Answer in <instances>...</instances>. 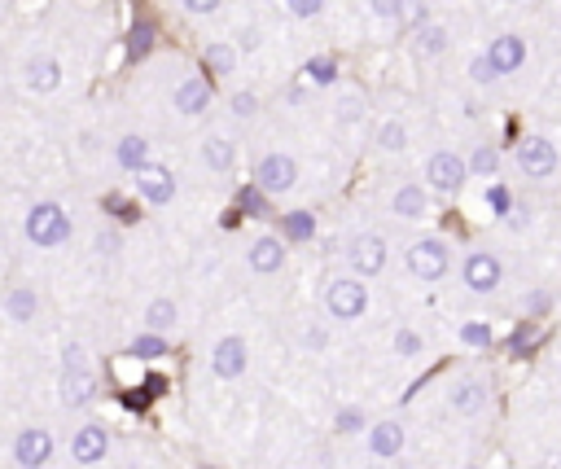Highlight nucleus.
Instances as JSON below:
<instances>
[{
    "mask_svg": "<svg viewBox=\"0 0 561 469\" xmlns=\"http://www.w3.org/2000/svg\"><path fill=\"white\" fill-rule=\"evenodd\" d=\"M27 241L40 246V250H53V246H67L70 241V215L58 206V202H35L27 211Z\"/></svg>",
    "mask_w": 561,
    "mask_h": 469,
    "instance_id": "obj_1",
    "label": "nucleus"
},
{
    "mask_svg": "<svg viewBox=\"0 0 561 469\" xmlns=\"http://www.w3.org/2000/svg\"><path fill=\"white\" fill-rule=\"evenodd\" d=\"M403 264H408V272H412L417 281L434 285V281H443L448 268H452V246H448L443 237H417V241L408 246Z\"/></svg>",
    "mask_w": 561,
    "mask_h": 469,
    "instance_id": "obj_2",
    "label": "nucleus"
},
{
    "mask_svg": "<svg viewBox=\"0 0 561 469\" xmlns=\"http://www.w3.org/2000/svg\"><path fill=\"white\" fill-rule=\"evenodd\" d=\"M325 311H330L333 320H342V325L360 320L364 311H368V285H364L360 276H333L330 285H325Z\"/></svg>",
    "mask_w": 561,
    "mask_h": 469,
    "instance_id": "obj_3",
    "label": "nucleus"
},
{
    "mask_svg": "<svg viewBox=\"0 0 561 469\" xmlns=\"http://www.w3.org/2000/svg\"><path fill=\"white\" fill-rule=\"evenodd\" d=\"M461 281L469 294H495L504 281V264L495 259L492 250H469L461 259Z\"/></svg>",
    "mask_w": 561,
    "mask_h": 469,
    "instance_id": "obj_4",
    "label": "nucleus"
},
{
    "mask_svg": "<svg viewBox=\"0 0 561 469\" xmlns=\"http://www.w3.org/2000/svg\"><path fill=\"white\" fill-rule=\"evenodd\" d=\"M426 180L434 194L452 198V194H461V185L469 180V163H465L461 154H452V149H434L426 163Z\"/></svg>",
    "mask_w": 561,
    "mask_h": 469,
    "instance_id": "obj_5",
    "label": "nucleus"
},
{
    "mask_svg": "<svg viewBox=\"0 0 561 469\" xmlns=\"http://www.w3.org/2000/svg\"><path fill=\"white\" fill-rule=\"evenodd\" d=\"M246 365H250V347H246L241 334H224L211 347V373H215L220 382H237V377L246 373Z\"/></svg>",
    "mask_w": 561,
    "mask_h": 469,
    "instance_id": "obj_6",
    "label": "nucleus"
},
{
    "mask_svg": "<svg viewBox=\"0 0 561 469\" xmlns=\"http://www.w3.org/2000/svg\"><path fill=\"white\" fill-rule=\"evenodd\" d=\"M298 180V163L290 154H264L259 158V167H255V185L264 189L267 198H276V194H290Z\"/></svg>",
    "mask_w": 561,
    "mask_h": 469,
    "instance_id": "obj_7",
    "label": "nucleus"
},
{
    "mask_svg": "<svg viewBox=\"0 0 561 469\" xmlns=\"http://www.w3.org/2000/svg\"><path fill=\"white\" fill-rule=\"evenodd\" d=\"M518 167H522V176H530V180H548V176L557 171V145L544 140V136H527V140L518 145Z\"/></svg>",
    "mask_w": 561,
    "mask_h": 469,
    "instance_id": "obj_8",
    "label": "nucleus"
},
{
    "mask_svg": "<svg viewBox=\"0 0 561 469\" xmlns=\"http://www.w3.org/2000/svg\"><path fill=\"white\" fill-rule=\"evenodd\" d=\"M14 461L23 469H44L53 461V435H49L44 426L18 430V438H14Z\"/></svg>",
    "mask_w": 561,
    "mask_h": 469,
    "instance_id": "obj_9",
    "label": "nucleus"
},
{
    "mask_svg": "<svg viewBox=\"0 0 561 469\" xmlns=\"http://www.w3.org/2000/svg\"><path fill=\"white\" fill-rule=\"evenodd\" d=\"M347 259H351V276L368 281V276H377V272L386 268V241H382L377 233H360L356 241H351Z\"/></svg>",
    "mask_w": 561,
    "mask_h": 469,
    "instance_id": "obj_10",
    "label": "nucleus"
},
{
    "mask_svg": "<svg viewBox=\"0 0 561 469\" xmlns=\"http://www.w3.org/2000/svg\"><path fill=\"white\" fill-rule=\"evenodd\" d=\"M105 452H110V435H105V426H101V421L79 426L75 438H70V461H75V465H97Z\"/></svg>",
    "mask_w": 561,
    "mask_h": 469,
    "instance_id": "obj_11",
    "label": "nucleus"
},
{
    "mask_svg": "<svg viewBox=\"0 0 561 469\" xmlns=\"http://www.w3.org/2000/svg\"><path fill=\"white\" fill-rule=\"evenodd\" d=\"M171 101H176V110H180L185 119H202V114L211 110V84H206L202 75H189V79L176 84Z\"/></svg>",
    "mask_w": 561,
    "mask_h": 469,
    "instance_id": "obj_12",
    "label": "nucleus"
},
{
    "mask_svg": "<svg viewBox=\"0 0 561 469\" xmlns=\"http://www.w3.org/2000/svg\"><path fill=\"white\" fill-rule=\"evenodd\" d=\"M136 194L149 202V206H167V202L176 198V176L167 167H154V163H149V167L136 171Z\"/></svg>",
    "mask_w": 561,
    "mask_h": 469,
    "instance_id": "obj_13",
    "label": "nucleus"
},
{
    "mask_svg": "<svg viewBox=\"0 0 561 469\" xmlns=\"http://www.w3.org/2000/svg\"><path fill=\"white\" fill-rule=\"evenodd\" d=\"M448 403H452L461 417H478V412L492 403V391H487L483 377H461V382L448 391Z\"/></svg>",
    "mask_w": 561,
    "mask_h": 469,
    "instance_id": "obj_14",
    "label": "nucleus"
},
{
    "mask_svg": "<svg viewBox=\"0 0 561 469\" xmlns=\"http://www.w3.org/2000/svg\"><path fill=\"white\" fill-rule=\"evenodd\" d=\"M23 79H27V88H32V93L49 97V93H58V88H62V62H58V58H49V53H40V58H32V62L23 67Z\"/></svg>",
    "mask_w": 561,
    "mask_h": 469,
    "instance_id": "obj_15",
    "label": "nucleus"
},
{
    "mask_svg": "<svg viewBox=\"0 0 561 469\" xmlns=\"http://www.w3.org/2000/svg\"><path fill=\"white\" fill-rule=\"evenodd\" d=\"M250 268L255 272H264V276H272V272H281L285 268V237H276V233H264V237H255L250 241Z\"/></svg>",
    "mask_w": 561,
    "mask_h": 469,
    "instance_id": "obj_16",
    "label": "nucleus"
},
{
    "mask_svg": "<svg viewBox=\"0 0 561 469\" xmlns=\"http://www.w3.org/2000/svg\"><path fill=\"white\" fill-rule=\"evenodd\" d=\"M487 58H492V67L500 70V75H513V70L527 62V40H522V35H513V32L495 35L492 49H487Z\"/></svg>",
    "mask_w": 561,
    "mask_h": 469,
    "instance_id": "obj_17",
    "label": "nucleus"
},
{
    "mask_svg": "<svg viewBox=\"0 0 561 469\" xmlns=\"http://www.w3.org/2000/svg\"><path fill=\"white\" fill-rule=\"evenodd\" d=\"M368 452L377 461H395L403 452V426L399 421H373L368 426Z\"/></svg>",
    "mask_w": 561,
    "mask_h": 469,
    "instance_id": "obj_18",
    "label": "nucleus"
},
{
    "mask_svg": "<svg viewBox=\"0 0 561 469\" xmlns=\"http://www.w3.org/2000/svg\"><path fill=\"white\" fill-rule=\"evenodd\" d=\"M62 403L67 408H88L93 403V395H97V382H93V373L84 369H62Z\"/></svg>",
    "mask_w": 561,
    "mask_h": 469,
    "instance_id": "obj_19",
    "label": "nucleus"
},
{
    "mask_svg": "<svg viewBox=\"0 0 561 469\" xmlns=\"http://www.w3.org/2000/svg\"><path fill=\"white\" fill-rule=\"evenodd\" d=\"M391 211L399 220H426L430 215V194L421 185H399L395 198H391Z\"/></svg>",
    "mask_w": 561,
    "mask_h": 469,
    "instance_id": "obj_20",
    "label": "nucleus"
},
{
    "mask_svg": "<svg viewBox=\"0 0 561 469\" xmlns=\"http://www.w3.org/2000/svg\"><path fill=\"white\" fill-rule=\"evenodd\" d=\"M114 163L119 167H128V171H140V167H149V140L145 136H119V145H114Z\"/></svg>",
    "mask_w": 561,
    "mask_h": 469,
    "instance_id": "obj_21",
    "label": "nucleus"
},
{
    "mask_svg": "<svg viewBox=\"0 0 561 469\" xmlns=\"http://www.w3.org/2000/svg\"><path fill=\"white\" fill-rule=\"evenodd\" d=\"M202 163L211 171H220V176H229L232 163H237V149H232L229 136H206L202 140Z\"/></svg>",
    "mask_w": 561,
    "mask_h": 469,
    "instance_id": "obj_22",
    "label": "nucleus"
},
{
    "mask_svg": "<svg viewBox=\"0 0 561 469\" xmlns=\"http://www.w3.org/2000/svg\"><path fill=\"white\" fill-rule=\"evenodd\" d=\"M35 307H40V299H35V290H27V285L9 290V299H5L9 320H18V325H32V320H35Z\"/></svg>",
    "mask_w": 561,
    "mask_h": 469,
    "instance_id": "obj_23",
    "label": "nucleus"
},
{
    "mask_svg": "<svg viewBox=\"0 0 561 469\" xmlns=\"http://www.w3.org/2000/svg\"><path fill=\"white\" fill-rule=\"evenodd\" d=\"M176 302L171 299H154L149 307H145V334H167L171 325H176Z\"/></svg>",
    "mask_w": 561,
    "mask_h": 469,
    "instance_id": "obj_24",
    "label": "nucleus"
},
{
    "mask_svg": "<svg viewBox=\"0 0 561 469\" xmlns=\"http://www.w3.org/2000/svg\"><path fill=\"white\" fill-rule=\"evenodd\" d=\"M448 44H452V40H448V27H439V23H430V27L417 32V53H421V58H443Z\"/></svg>",
    "mask_w": 561,
    "mask_h": 469,
    "instance_id": "obj_25",
    "label": "nucleus"
},
{
    "mask_svg": "<svg viewBox=\"0 0 561 469\" xmlns=\"http://www.w3.org/2000/svg\"><path fill=\"white\" fill-rule=\"evenodd\" d=\"M206 70H211V75H232V70H237V49H232L229 40L206 44Z\"/></svg>",
    "mask_w": 561,
    "mask_h": 469,
    "instance_id": "obj_26",
    "label": "nucleus"
},
{
    "mask_svg": "<svg viewBox=\"0 0 561 469\" xmlns=\"http://www.w3.org/2000/svg\"><path fill=\"white\" fill-rule=\"evenodd\" d=\"M377 149H386V154H403V149H408V128H403V119H386V123L377 128Z\"/></svg>",
    "mask_w": 561,
    "mask_h": 469,
    "instance_id": "obj_27",
    "label": "nucleus"
},
{
    "mask_svg": "<svg viewBox=\"0 0 561 469\" xmlns=\"http://www.w3.org/2000/svg\"><path fill=\"white\" fill-rule=\"evenodd\" d=\"M285 237L290 241H312L316 237V215L312 211H290L285 215Z\"/></svg>",
    "mask_w": 561,
    "mask_h": 469,
    "instance_id": "obj_28",
    "label": "nucleus"
},
{
    "mask_svg": "<svg viewBox=\"0 0 561 469\" xmlns=\"http://www.w3.org/2000/svg\"><path fill=\"white\" fill-rule=\"evenodd\" d=\"M132 356L136 360H158V356H167V334H140L132 342Z\"/></svg>",
    "mask_w": 561,
    "mask_h": 469,
    "instance_id": "obj_29",
    "label": "nucleus"
},
{
    "mask_svg": "<svg viewBox=\"0 0 561 469\" xmlns=\"http://www.w3.org/2000/svg\"><path fill=\"white\" fill-rule=\"evenodd\" d=\"M469 79H474L478 88H492L495 79H500V70L492 67V58H487V53H474V58H469Z\"/></svg>",
    "mask_w": 561,
    "mask_h": 469,
    "instance_id": "obj_30",
    "label": "nucleus"
},
{
    "mask_svg": "<svg viewBox=\"0 0 561 469\" xmlns=\"http://www.w3.org/2000/svg\"><path fill=\"white\" fill-rule=\"evenodd\" d=\"M461 342H465V347L487 351V347H492V325H487V320H465V325H461Z\"/></svg>",
    "mask_w": 561,
    "mask_h": 469,
    "instance_id": "obj_31",
    "label": "nucleus"
},
{
    "mask_svg": "<svg viewBox=\"0 0 561 469\" xmlns=\"http://www.w3.org/2000/svg\"><path fill=\"white\" fill-rule=\"evenodd\" d=\"M307 75H312V84H321V88H330L333 79H338V62H333V58H325V53H321V58H312V62H307Z\"/></svg>",
    "mask_w": 561,
    "mask_h": 469,
    "instance_id": "obj_32",
    "label": "nucleus"
},
{
    "mask_svg": "<svg viewBox=\"0 0 561 469\" xmlns=\"http://www.w3.org/2000/svg\"><path fill=\"white\" fill-rule=\"evenodd\" d=\"M237 206H241V215H264L267 211V194L259 185H250V189H241L237 194Z\"/></svg>",
    "mask_w": 561,
    "mask_h": 469,
    "instance_id": "obj_33",
    "label": "nucleus"
},
{
    "mask_svg": "<svg viewBox=\"0 0 561 469\" xmlns=\"http://www.w3.org/2000/svg\"><path fill=\"white\" fill-rule=\"evenodd\" d=\"M495 167H500V158H495L492 145H478V149L469 154V171H474V176H495Z\"/></svg>",
    "mask_w": 561,
    "mask_h": 469,
    "instance_id": "obj_34",
    "label": "nucleus"
},
{
    "mask_svg": "<svg viewBox=\"0 0 561 469\" xmlns=\"http://www.w3.org/2000/svg\"><path fill=\"white\" fill-rule=\"evenodd\" d=\"M399 23H408L412 32L430 27V5L426 0H403V18H399Z\"/></svg>",
    "mask_w": 561,
    "mask_h": 469,
    "instance_id": "obj_35",
    "label": "nucleus"
},
{
    "mask_svg": "<svg viewBox=\"0 0 561 469\" xmlns=\"http://www.w3.org/2000/svg\"><path fill=\"white\" fill-rule=\"evenodd\" d=\"M360 114H364V97H360V93H347V97L338 101V123H347V128H351V123H360Z\"/></svg>",
    "mask_w": 561,
    "mask_h": 469,
    "instance_id": "obj_36",
    "label": "nucleus"
},
{
    "mask_svg": "<svg viewBox=\"0 0 561 469\" xmlns=\"http://www.w3.org/2000/svg\"><path fill=\"white\" fill-rule=\"evenodd\" d=\"M364 426H368V421H364L360 408H342V412L333 417V430H338V435H356V430H364Z\"/></svg>",
    "mask_w": 561,
    "mask_h": 469,
    "instance_id": "obj_37",
    "label": "nucleus"
},
{
    "mask_svg": "<svg viewBox=\"0 0 561 469\" xmlns=\"http://www.w3.org/2000/svg\"><path fill=\"white\" fill-rule=\"evenodd\" d=\"M229 110L237 114V119H255V114H259V97H255V93H232Z\"/></svg>",
    "mask_w": 561,
    "mask_h": 469,
    "instance_id": "obj_38",
    "label": "nucleus"
},
{
    "mask_svg": "<svg viewBox=\"0 0 561 469\" xmlns=\"http://www.w3.org/2000/svg\"><path fill=\"white\" fill-rule=\"evenodd\" d=\"M395 356H403V360L421 356V334H417V329H399L395 334Z\"/></svg>",
    "mask_w": 561,
    "mask_h": 469,
    "instance_id": "obj_39",
    "label": "nucleus"
},
{
    "mask_svg": "<svg viewBox=\"0 0 561 469\" xmlns=\"http://www.w3.org/2000/svg\"><path fill=\"white\" fill-rule=\"evenodd\" d=\"M62 369H84V373H93V356L79 347V342H70L67 351H62Z\"/></svg>",
    "mask_w": 561,
    "mask_h": 469,
    "instance_id": "obj_40",
    "label": "nucleus"
},
{
    "mask_svg": "<svg viewBox=\"0 0 561 469\" xmlns=\"http://www.w3.org/2000/svg\"><path fill=\"white\" fill-rule=\"evenodd\" d=\"M368 9H373V18H382V23H399V18H403V0H368Z\"/></svg>",
    "mask_w": 561,
    "mask_h": 469,
    "instance_id": "obj_41",
    "label": "nucleus"
},
{
    "mask_svg": "<svg viewBox=\"0 0 561 469\" xmlns=\"http://www.w3.org/2000/svg\"><path fill=\"white\" fill-rule=\"evenodd\" d=\"M285 9L294 14V18H321V9H325V0H285Z\"/></svg>",
    "mask_w": 561,
    "mask_h": 469,
    "instance_id": "obj_42",
    "label": "nucleus"
},
{
    "mask_svg": "<svg viewBox=\"0 0 561 469\" xmlns=\"http://www.w3.org/2000/svg\"><path fill=\"white\" fill-rule=\"evenodd\" d=\"M548 307H553V294H548V290H530L527 294V316H548Z\"/></svg>",
    "mask_w": 561,
    "mask_h": 469,
    "instance_id": "obj_43",
    "label": "nucleus"
},
{
    "mask_svg": "<svg viewBox=\"0 0 561 469\" xmlns=\"http://www.w3.org/2000/svg\"><path fill=\"white\" fill-rule=\"evenodd\" d=\"M180 5H185L189 14H198V18H206V14H215V9H220L224 0H180Z\"/></svg>",
    "mask_w": 561,
    "mask_h": 469,
    "instance_id": "obj_44",
    "label": "nucleus"
},
{
    "mask_svg": "<svg viewBox=\"0 0 561 469\" xmlns=\"http://www.w3.org/2000/svg\"><path fill=\"white\" fill-rule=\"evenodd\" d=\"M149 27H145V23H140V27H136L132 32V58H140V53H145V49H149Z\"/></svg>",
    "mask_w": 561,
    "mask_h": 469,
    "instance_id": "obj_45",
    "label": "nucleus"
},
{
    "mask_svg": "<svg viewBox=\"0 0 561 469\" xmlns=\"http://www.w3.org/2000/svg\"><path fill=\"white\" fill-rule=\"evenodd\" d=\"M492 206H495V211H504V215H509V194H504V189H492Z\"/></svg>",
    "mask_w": 561,
    "mask_h": 469,
    "instance_id": "obj_46",
    "label": "nucleus"
},
{
    "mask_svg": "<svg viewBox=\"0 0 561 469\" xmlns=\"http://www.w3.org/2000/svg\"><path fill=\"white\" fill-rule=\"evenodd\" d=\"M553 469H561V456H557V461H553Z\"/></svg>",
    "mask_w": 561,
    "mask_h": 469,
    "instance_id": "obj_47",
    "label": "nucleus"
},
{
    "mask_svg": "<svg viewBox=\"0 0 561 469\" xmlns=\"http://www.w3.org/2000/svg\"><path fill=\"white\" fill-rule=\"evenodd\" d=\"M504 5H522V0H504Z\"/></svg>",
    "mask_w": 561,
    "mask_h": 469,
    "instance_id": "obj_48",
    "label": "nucleus"
},
{
    "mask_svg": "<svg viewBox=\"0 0 561 469\" xmlns=\"http://www.w3.org/2000/svg\"><path fill=\"white\" fill-rule=\"evenodd\" d=\"M368 469H386V465H368Z\"/></svg>",
    "mask_w": 561,
    "mask_h": 469,
    "instance_id": "obj_49",
    "label": "nucleus"
},
{
    "mask_svg": "<svg viewBox=\"0 0 561 469\" xmlns=\"http://www.w3.org/2000/svg\"><path fill=\"white\" fill-rule=\"evenodd\" d=\"M465 469H478V465H465Z\"/></svg>",
    "mask_w": 561,
    "mask_h": 469,
    "instance_id": "obj_50",
    "label": "nucleus"
}]
</instances>
